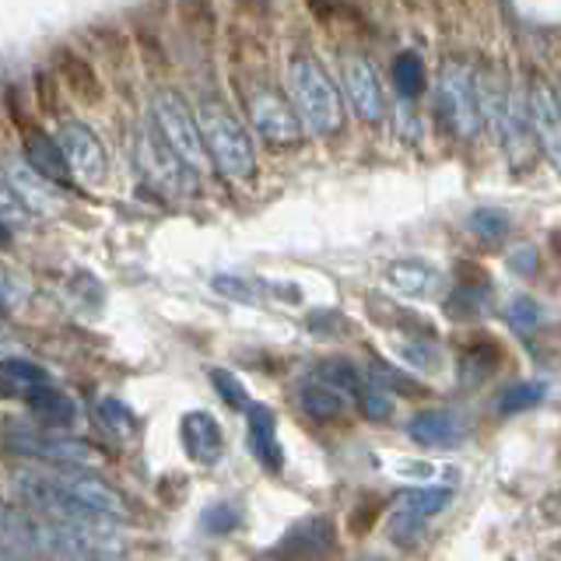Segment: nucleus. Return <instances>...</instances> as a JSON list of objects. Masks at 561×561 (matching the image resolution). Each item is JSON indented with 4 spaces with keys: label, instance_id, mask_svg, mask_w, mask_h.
<instances>
[{
    "label": "nucleus",
    "instance_id": "f257e3e1",
    "mask_svg": "<svg viewBox=\"0 0 561 561\" xmlns=\"http://www.w3.org/2000/svg\"><path fill=\"white\" fill-rule=\"evenodd\" d=\"M438 116L446 119V127L460 137V140H473L484 123L495 110V99H491V84L478 75L473 67L453 60L446 64L443 78H438V99H435Z\"/></svg>",
    "mask_w": 561,
    "mask_h": 561
},
{
    "label": "nucleus",
    "instance_id": "f03ea898",
    "mask_svg": "<svg viewBox=\"0 0 561 561\" xmlns=\"http://www.w3.org/2000/svg\"><path fill=\"white\" fill-rule=\"evenodd\" d=\"M197 123L204 134V145L215 165L225 180H250L256 169V151L253 140L245 134L242 119L232 113V105H225L215 95H204L197 102Z\"/></svg>",
    "mask_w": 561,
    "mask_h": 561
},
{
    "label": "nucleus",
    "instance_id": "7ed1b4c3",
    "mask_svg": "<svg viewBox=\"0 0 561 561\" xmlns=\"http://www.w3.org/2000/svg\"><path fill=\"white\" fill-rule=\"evenodd\" d=\"M288 84L295 99V113L302 127L316 137H330L344 127V105L341 92L333 88L327 67L312 53H295L288 67Z\"/></svg>",
    "mask_w": 561,
    "mask_h": 561
},
{
    "label": "nucleus",
    "instance_id": "20e7f679",
    "mask_svg": "<svg viewBox=\"0 0 561 561\" xmlns=\"http://www.w3.org/2000/svg\"><path fill=\"white\" fill-rule=\"evenodd\" d=\"M151 119H154V130L165 137V145L180 154L193 172L197 175L210 172V154L204 145L197 113H190V105L175 95L172 88H158L151 95Z\"/></svg>",
    "mask_w": 561,
    "mask_h": 561
},
{
    "label": "nucleus",
    "instance_id": "39448f33",
    "mask_svg": "<svg viewBox=\"0 0 561 561\" xmlns=\"http://www.w3.org/2000/svg\"><path fill=\"white\" fill-rule=\"evenodd\" d=\"M134 162L140 175H145L154 190H162L165 197H190V193L197 190V172H193L183 158L165 145V137L151 127H140L134 140Z\"/></svg>",
    "mask_w": 561,
    "mask_h": 561
},
{
    "label": "nucleus",
    "instance_id": "423d86ee",
    "mask_svg": "<svg viewBox=\"0 0 561 561\" xmlns=\"http://www.w3.org/2000/svg\"><path fill=\"white\" fill-rule=\"evenodd\" d=\"M245 113H250L253 130L260 134L263 145H271L274 151H288L302 140V119L291 105L280 99L271 84H253L245 92Z\"/></svg>",
    "mask_w": 561,
    "mask_h": 561
},
{
    "label": "nucleus",
    "instance_id": "0eeeda50",
    "mask_svg": "<svg viewBox=\"0 0 561 561\" xmlns=\"http://www.w3.org/2000/svg\"><path fill=\"white\" fill-rule=\"evenodd\" d=\"M57 145L64 151V162L70 169V175L88 186H95L105 180V169H110V158H105V148H102V137L84 127L78 119H60V130H57Z\"/></svg>",
    "mask_w": 561,
    "mask_h": 561
},
{
    "label": "nucleus",
    "instance_id": "6e6552de",
    "mask_svg": "<svg viewBox=\"0 0 561 561\" xmlns=\"http://www.w3.org/2000/svg\"><path fill=\"white\" fill-rule=\"evenodd\" d=\"M8 446L22 456H32V460L43 463H64V467H78V463H92L95 453L88 449L84 443L70 435H57V432H39L32 425H11L8 428Z\"/></svg>",
    "mask_w": 561,
    "mask_h": 561
},
{
    "label": "nucleus",
    "instance_id": "1a4fd4ad",
    "mask_svg": "<svg viewBox=\"0 0 561 561\" xmlns=\"http://www.w3.org/2000/svg\"><path fill=\"white\" fill-rule=\"evenodd\" d=\"M49 478L57 481V488L64 491L67 499H75L78 505H84L88 513H95L102 519H127V505L116 495V491L92 478V473H81V470H49Z\"/></svg>",
    "mask_w": 561,
    "mask_h": 561
},
{
    "label": "nucleus",
    "instance_id": "9d476101",
    "mask_svg": "<svg viewBox=\"0 0 561 561\" xmlns=\"http://www.w3.org/2000/svg\"><path fill=\"white\" fill-rule=\"evenodd\" d=\"M333 540H337V534H333V523L327 516L298 519L271 548V561H320L323 554H330Z\"/></svg>",
    "mask_w": 561,
    "mask_h": 561
},
{
    "label": "nucleus",
    "instance_id": "9b49d317",
    "mask_svg": "<svg viewBox=\"0 0 561 561\" xmlns=\"http://www.w3.org/2000/svg\"><path fill=\"white\" fill-rule=\"evenodd\" d=\"M526 113H530L537 145L551 158V165L561 172V102L551 92V84H543L540 78L530 84V92H526Z\"/></svg>",
    "mask_w": 561,
    "mask_h": 561
},
{
    "label": "nucleus",
    "instance_id": "f8f14e48",
    "mask_svg": "<svg viewBox=\"0 0 561 561\" xmlns=\"http://www.w3.org/2000/svg\"><path fill=\"white\" fill-rule=\"evenodd\" d=\"M53 75L60 78V84L70 92V99H78L81 105H95L102 102V78L95 64L81 57V53L75 46H60L53 49Z\"/></svg>",
    "mask_w": 561,
    "mask_h": 561
},
{
    "label": "nucleus",
    "instance_id": "ddd939ff",
    "mask_svg": "<svg viewBox=\"0 0 561 561\" xmlns=\"http://www.w3.org/2000/svg\"><path fill=\"white\" fill-rule=\"evenodd\" d=\"M344 88H347V99L355 102V110L362 113V119L368 123H382V88L373 64H368L362 53H344Z\"/></svg>",
    "mask_w": 561,
    "mask_h": 561
},
{
    "label": "nucleus",
    "instance_id": "4468645a",
    "mask_svg": "<svg viewBox=\"0 0 561 561\" xmlns=\"http://www.w3.org/2000/svg\"><path fill=\"white\" fill-rule=\"evenodd\" d=\"M180 438H183V449L193 463H218L221 460V449H225V432L218 425L215 414L207 411H190L180 421Z\"/></svg>",
    "mask_w": 561,
    "mask_h": 561
},
{
    "label": "nucleus",
    "instance_id": "2eb2a0df",
    "mask_svg": "<svg viewBox=\"0 0 561 561\" xmlns=\"http://www.w3.org/2000/svg\"><path fill=\"white\" fill-rule=\"evenodd\" d=\"M4 175H8L11 190L18 193V197H22V204L28 210H35V215H57V210H60V193H57V186H53L46 175L35 172L25 162V158H11Z\"/></svg>",
    "mask_w": 561,
    "mask_h": 561
},
{
    "label": "nucleus",
    "instance_id": "dca6fc26",
    "mask_svg": "<svg viewBox=\"0 0 561 561\" xmlns=\"http://www.w3.org/2000/svg\"><path fill=\"white\" fill-rule=\"evenodd\" d=\"M245 428H250V449L256 460L267 467L271 473L285 470V449L277 443V417L263 403H250L245 408Z\"/></svg>",
    "mask_w": 561,
    "mask_h": 561
},
{
    "label": "nucleus",
    "instance_id": "f3484780",
    "mask_svg": "<svg viewBox=\"0 0 561 561\" xmlns=\"http://www.w3.org/2000/svg\"><path fill=\"white\" fill-rule=\"evenodd\" d=\"M25 162L39 175H46L53 186H60V183L67 186L70 183V169L64 162V151L57 145V137H49L39 127L25 134Z\"/></svg>",
    "mask_w": 561,
    "mask_h": 561
},
{
    "label": "nucleus",
    "instance_id": "a211bd4d",
    "mask_svg": "<svg viewBox=\"0 0 561 561\" xmlns=\"http://www.w3.org/2000/svg\"><path fill=\"white\" fill-rule=\"evenodd\" d=\"M408 435L414 438L417 446H456L460 443V421H456V414L449 411H421L411 417V425H408Z\"/></svg>",
    "mask_w": 561,
    "mask_h": 561
},
{
    "label": "nucleus",
    "instance_id": "6ab92c4d",
    "mask_svg": "<svg viewBox=\"0 0 561 561\" xmlns=\"http://www.w3.org/2000/svg\"><path fill=\"white\" fill-rule=\"evenodd\" d=\"M28 408L49 428H67L70 421L78 417V403L70 400L64 390H57V386H49V382H39L35 390H28Z\"/></svg>",
    "mask_w": 561,
    "mask_h": 561
},
{
    "label": "nucleus",
    "instance_id": "aec40b11",
    "mask_svg": "<svg viewBox=\"0 0 561 561\" xmlns=\"http://www.w3.org/2000/svg\"><path fill=\"white\" fill-rule=\"evenodd\" d=\"M298 408L316 421H337L347 408V397L312 376L309 382L298 386Z\"/></svg>",
    "mask_w": 561,
    "mask_h": 561
},
{
    "label": "nucleus",
    "instance_id": "412c9836",
    "mask_svg": "<svg viewBox=\"0 0 561 561\" xmlns=\"http://www.w3.org/2000/svg\"><path fill=\"white\" fill-rule=\"evenodd\" d=\"M386 277H390L403 295H428L435 288V271L425 260H397L390 263Z\"/></svg>",
    "mask_w": 561,
    "mask_h": 561
},
{
    "label": "nucleus",
    "instance_id": "4be33fe9",
    "mask_svg": "<svg viewBox=\"0 0 561 561\" xmlns=\"http://www.w3.org/2000/svg\"><path fill=\"white\" fill-rule=\"evenodd\" d=\"M316 379L333 386V390L344 393V397H362L365 393L362 373L351 362H344V358H327V362H320V368H316Z\"/></svg>",
    "mask_w": 561,
    "mask_h": 561
},
{
    "label": "nucleus",
    "instance_id": "5701e85b",
    "mask_svg": "<svg viewBox=\"0 0 561 561\" xmlns=\"http://www.w3.org/2000/svg\"><path fill=\"white\" fill-rule=\"evenodd\" d=\"M453 502V488L449 484H425V488H411L403 491V508H411L417 516H438L443 508Z\"/></svg>",
    "mask_w": 561,
    "mask_h": 561
},
{
    "label": "nucleus",
    "instance_id": "b1692460",
    "mask_svg": "<svg viewBox=\"0 0 561 561\" xmlns=\"http://www.w3.org/2000/svg\"><path fill=\"white\" fill-rule=\"evenodd\" d=\"M548 397V386L537 382V379H526V382H513L505 386L502 397H499V414H519V411H530L537 403Z\"/></svg>",
    "mask_w": 561,
    "mask_h": 561
},
{
    "label": "nucleus",
    "instance_id": "393cba45",
    "mask_svg": "<svg viewBox=\"0 0 561 561\" xmlns=\"http://www.w3.org/2000/svg\"><path fill=\"white\" fill-rule=\"evenodd\" d=\"M425 64H421L417 53H400L393 64V88L400 92V99H414L425 88Z\"/></svg>",
    "mask_w": 561,
    "mask_h": 561
},
{
    "label": "nucleus",
    "instance_id": "a878e982",
    "mask_svg": "<svg viewBox=\"0 0 561 561\" xmlns=\"http://www.w3.org/2000/svg\"><path fill=\"white\" fill-rule=\"evenodd\" d=\"M488 306V285H460L446 298V312L453 320H473Z\"/></svg>",
    "mask_w": 561,
    "mask_h": 561
},
{
    "label": "nucleus",
    "instance_id": "bb28decb",
    "mask_svg": "<svg viewBox=\"0 0 561 561\" xmlns=\"http://www.w3.org/2000/svg\"><path fill=\"white\" fill-rule=\"evenodd\" d=\"M470 232L478 236L481 242H502L508 236V228H513V221H508L505 210L499 207H481V210H473L470 215Z\"/></svg>",
    "mask_w": 561,
    "mask_h": 561
},
{
    "label": "nucleus",
    "instance_id": "cd10ccee",
    "mask_svg": "<svg viewBox=\"0 0 561 561\" xmlns=\"http://www.w3.org/2000/svg\"><path fill=\"white\" fill-rule=\"evenodd\" d=\"M0 379H8L11 386H18V390H25V393L35 390L39 382H49L46 368L28 358H4L0 362Z\"/></svg>",
    "mask_w": 561,
    "mask_h": 561
},
{
    "label": "nucleus",
    "instance_id": "c85d7f7f",
    "mask_svg": "<svg viewBox=\"0 0 561 561\" xmlns=\"http://www.w3.org/2000/svg\"><path fill=\"white\" fill-rule=\"evenodd\" d=\"M368 379H373V386H379V390H386V393H403V397H421L425 393V386H417L411 376H403V373H397L393 365H382V362H373L368 365Z\"/></svg>",
    "mask_w": 561,
    "mask_h": 561
},
{
    "label": "nucleus",
    "instance_id": "c756f323",
    "mask_svg": "<svg viewBox=\"0 0 561 561\" xmlns=\"http://www.w3.org/2000/svg\"><path fill=\"white\" fill-rule=\"evenodd\" d=\"M505 323L516 333H534L543 323V309L537 306V298L530 295H516L513 302L505 306Z\"/></svg>",
    "mask_w": 561,
    "mask_h": 561
},
{
    "label": "nucleus",
    "instance_id": "7c9ffc66",
    "mask_svg": "<svg viewBox=\"0 0 561 561\" xmlns=\"http://www.w3.org/2000/svg\"><path fill=\"white\" fill-rule=\"evenodd\" d=\"M239 508L232 505V502H215V505H207L204 508V516H201V526L207 534H215V537H221V534H232L236 526H239Z\"/></svg>",
    "mask_w": 561,
    "mask_h": 561
},
{
    "label": "nucleus",
    "instance_id": "2f4dec72",
    "mask_svg": "<svg viewBox=\"0 0 561 561\" xmlns=\"http://www.w3.org/2000/svg\"><path fill=\"white\" fill-rule=\"evenodd\" d=\"M210 382H215L218 397L228 403V408L245 411L250 408V397H245V386L239 382V376H232L228 368H210Z\"/></svg>",
    "mask_w": 561,
    "mask_h": 561
},
{
    "label": "nucleus",
    "instance_id": "473e14b6",
    "mask_svg": "<svg viewBox=\"0 0 561 561\" xmlns=\"http://www.w3.org/2000/svg\"><path fill=\"white\" fill-rule=\"evenodd\" d=\"M60 78L49 75V70L35 75V105H39L43 116H60Z\"/></svg>",
    "mask_w": 561,
    "mask_h": 561
},
{
    "label": "nucleus",
    "instance_id": "72a5a7b5",
    "mask_svg": "<svg viewBox=\"0 0 561 561\" xmlns=\"http://www.w3.org/2000/svg\"><path fill=\"white\" fill-rule=\"evenodd\" d=\"M99 421L110 432H116V435H130L134 428H137V421H134V414H130V408L127 403H119V400H113V397H105L102 403H99Z\"/></svg>",
    "mask_w": 561,
    "mask_h": 561
},
{
    "label": "nucleus",
    "instance_id": "f704fd0d",
    "mask_svg": "<svg viewBox=\"0 0 561 561\" xmlns=\"http://www.w3.org/2000/svg\"><path fill=\"white\" fill-rule=\"evenodd\" d=\"M421 534H425V516L411 513V508H397V513L390 516V537L397 543H414Z\"/></svg>",
    "mask_w": 561,
    "mask_h": 561
},
{
    "label": "nucleus",
    "instance_id": "c9c22d12",
    "mask_svg": "<svg viewBox=\"0 0 561 561\" xmlns=\"http://www.w3.org/2000/svg\"><path fill=\"white\" fill-rule=\"evenodd\" d=\"M92 39L105 49V57L113 60V67H127L130 49H127V39H123V32H119V28L99 25V28H92Z\"/></svg>",
    "mask_w": 561,
    "mask_h": 561
},
{
    "label": "nucleus",
    "instance_id": "e433bc0d",
    "mask_svg": "<svg viewBox=\"0 0 561 561\" xmlns=\"http://www.w3.org/2000/svg\"><path fill=\"white\" fill-rule=\"evenodd\" d=\"M358 400H362V411L368 421H386L393 414V397L379 390V386H365V393Z\"/></svg>",
    "mask_w": 561,
    "mask_h": 561
},
{
    "label": "nucleus",
    "instance_id": "4c0bfd02",
    "mask_svg": "<svg viewBox=\"0 0 561 561\" xmlns=\"http://www.w3.org/2000/svg\"><path fill=\"white\" fill-rule=\"evenodd\" d=\"M0 221H4V225H25L28 221V207L11 190L8 180H0Z\"/></svg>",
    "mask_w": 561,
    "mask_h": 561
},
{
    "label": "nucleus",
    "instance_id": "58836bf2",
    "mask_svg": "<svg viewBox=\"0 0 561 561\" xmlns=\"http://www.w3.org/2000/svg\"><path fill=\"white\" fill-rule=\"evenodd\" d=\"M403 362L421 368V373H435V368H438V347L428 344V341H411L408 347H403Z\"/></svg>",
    "mask_w": 561,
    "mask_h": 561
},
{
    "label": "nucleus",
    "instance_id": "ea45409f",
    "mask_svg": "<svg viewBox=\"0 0 561 561\" xmlns=\"http://www.w3.org/2000/svg\"><path fill=\"white\" fill-rule=\"evenodd\" d=\"M137 46H140V57H145L151 67H165V49L158 43L154 32H137Z\"/></svg>",
    "mask_w": 561,
    "mask_h": 561
},
{
    "label": "nucleus",
    "instance_id": "a19ab883",
    "mask_svg": "<svg viewBox=\"0 0 561 561\" xmlns=\"http://www.w3.org/2000/svg\"><path fill=\"white\" fill-rule=\"evenodd\" d=\"M215 288L221 295H228V298H239V302H253L250 285H245V280H239V277H215Z\"/></svg>",
    "mask_w": 561,
    "mask_h": 561
},
{
    "label": "nucleus",
    "instance_id": "79ce46f5",
    "mask_svg": "<svg viewBox=\"0 0 561 561\" xmlns=\"http://www.w3.org/2000/svg\"><path fill=\"white\" fill-rule=\"evenodd\" d=\"M508 267H513L516 274H537V250L534 245H523V250H516L513 256H508Z\"/></svg>",
    "mask_w": 561,
    "mask_h": 561
},
{
    "label": "nucleus",
    "instance_id": "37998d69",
    "mask_svg": "<svg viewBox=\"0 0 561 561\" xmlns=\"http://www.w3.org/2000/svg\"><path fill=\"white\" fill-rule=\"evenodd\" d=\"M306 4L316 18H320V22H330L333 18V0H306Z\"/></svg>",
    "mask_w": 561,
    "mask_h": 561
},
{
    "label": "nucleus",
    "instance_id": "c03bdc74",
    "mask_svg": "<svg viewBox=\"0 0 561 561\" xmlns=\"http://www.w3.org/2000/svg\"><path fill=\"white\" fill-rule=\"evenodd\" d=\"M8 351H11V333L0 327V355H8Z\"/></svg>",
    "mask_w": 561,
    "mask_h": 561
},
{
    "label": "nucleus",
    "instance_id": "a18cd8bd",
    "mask_svg": "<svg viewBox=\"0 0 561 561\" xmlns=\"http://www.w3.org/2000/svg\"><path fill=\"white\" fill-rule=\"evenodd\" d=\"M11 242V232H8V225L4 221H0V250H4V245Z\"/></svg>",
    "mask_w": 561,
    "mask_h": 561
},
{
    "label": "nucleus",
    "instance_id": "49530a36",
    "mask_svg": "<svg viewBox=\"0 0 561 561\" xmlns=\"http://www.w3.org/2000/svg\"><path fill=\"white\" fill-rule=\"evenodd\" d=\"M0 561H22V558L11 554V551H0Z\"/></svg>",
    "mask_w": 561,
    "mask_h": 561
},
{
    "label": "nucleus",
    "instance_id": "de8ad7c7",
    "mask_svg": "<svg viewBox=\"0 0 561 561\" xmlns=\"http://www.w3.org/2000/svg\"><path fill=\"white\" fill-rule=\"evenodd\" d=\"M8 306V298H4V288H0V309H4Z\"/></svg>",
    "mask_w": 561,
    "mask_h": 561
},
{
    "label": "nucleus",
    "instance_id": "09e8293b",
    "mask_svg": "<svg viewBox=\"0 0 561 561\" xmlns=\"http://www.w3.org/2000/svg\"><path fill=\"white\" fill-rule=\"evenodd\" d=\"M102 561H119V558H102Z\"/></svg>",
    "mask_w": 561,
    "mask_h": 561
}]
</instances>
